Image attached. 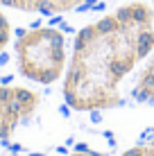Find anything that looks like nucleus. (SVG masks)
Instances as JSON below:
<instances>
[{
	"label": "nucleus",
	"mask_w": 154,
	"mask_h": 156,
	"mask_svg": "<svg viewBox=\"0 0 154 156\" xmlns=\"http://www.w3.org/2000/svg\"><path fill=\"white\" fill-rule=\"evenodd\" d=\"M39 106L41 95L36 90L25 86H0V138H9Z\"/></svg>",
	"instance_id": "3"
},
{
	"label": "nucleus",
	"mask_w": 154,
	"mask_h": 156,
	"mask_svg": "<svg viewBox=\"0 0 154 156\" xmlns=\"http://www.w3.org/2000/svg\"><path fill=\"white\" fill-rule=\"evenodd\" d=\"M131 95L138 102H154V55L147 59V63L138 73V79L134 84Z\"/></svg>",
	"instance_id": "5"
},
{
	"label": "nucleus",
	"mask_w": 154,
	"mask_h": 156,
	"mask_svg": "<svg viewBox=\"0 0 154 156\" xmlns=\"http://www.w3.org/2000/svg\"><path fill=\"white\" fill-rule=\"evenodd\" d=\"M152 9H154V0H152Z\"/></svg>",
	"instance_id": "8"
},
{
	"label": "nucleus",
	"mask_w": 154,
	"mask_h": 156,
	"mask_svg": "<svg viewBox=\"0 0 154 156\" xmlns=\"http://www.w3.org/2000/svg\"><path fill=\"white\" fill-rule=\"evenodd\" d=\"M154 50V9L134 0L82 27L63 75L73 111H107L123 104L120 84Z\"/></svg>",
	"instance_id": "1"
},
{
	"label": "nucleus",
	"mask_w": 154,
	"mask_h": 156,
	"mask_svg": "<svg viewBox=\"0 0 154 156\" xmlns=\"http://www.w3.org/2000/svg\"><path fill=\"white\" fill-rule=\"evenodd\" d=\"M16 66L25 79L50 86L66 75V36L55 27H32L18 34L14 43Z\"/></svg>",
	"instance_id": "2"
},
{
	"label": "nucleus",
	"mask_w": 154,
	"mask_h": 156,
	"mask_svg": "<svg viewBox=\"0 0 154 156\" xmlns=\"http://www.w3.org/2000/svg\"><path fill=\"white\" fill-rule=\"evenodd\" d=\"M9 41H12V23H9L7 16L0 12V52L9 45Z\"/></svg>",
	"instance_id": "6"
},
{
	"label": "nucleus",
	"mask_w": 154,
	"mask_h": 156,
	"mask_svg": "<svg viewBox=\"0 0 154 156\" xmlns=\"http://www.w3.org/2000/svg\"><path fill=\"white\" fill-rule=\"evenodd\" d=\"M123 156H154V145H136V147L127 149Z\"/></svg>",
	"instance_id": "7"
},
{
	"label": "nucleus",
	"mask_w": 154,
	"mask_h": 156,
	"mask_svg": "<svg viewBox=\"0 0 154 156\" xmlns=\"http://www.w3.org/2000/svg\"><path fill=\"white\" fill-rule=\"evenodd\" d=\"M84 0H0L2 7H12L20 9V12H30V14H66L73 9L82 7Z\"/></svg>",
	"instance_id": "4"
}]
</instances>
